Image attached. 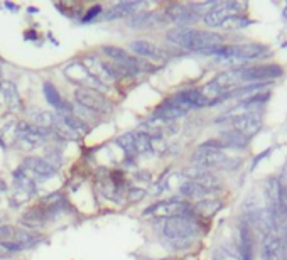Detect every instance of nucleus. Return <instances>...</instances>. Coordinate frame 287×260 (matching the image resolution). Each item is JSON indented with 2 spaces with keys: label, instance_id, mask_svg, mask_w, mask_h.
<instances>
[{
  "label": "nucleus",
  "instance_id": "obj_25",
  "mask_svg": "<svg viewBox=\"0 0 287 260\" xmlns=\"http://www.w3.org/2000/svg\"><path fill=\"white\" fill-rule=\"evenodd\" d=\"M266 198L270 208L272 217H275L277 213V200H279V179L277 178H270L266 182Z\"/></svg>",
  "mask_w": 287,
  "mask_h": 260
},
{
  "label": "nucleus",
  "instance_id": "obj_32",
  "mask_svg": "<svg viewBox=\"0 0 287 260\" xmlns=\"http://www.w3.org/2000/svg\"><path fill=\"white\" fill-rule=\"evenodd\" d=\"M217 260H240V257L236 258L235 255H231L230 252H222V253H220V255L217 257Z\"/></svg>",
  "mask_w": 287,
  "mask_h": 260
},
{
  "label": "nucleus",
  "instance_id": "obj_10",
  "mask_svg": "<svg viewBox=\"0 0 287 260\" xmlns=\"http://www.w3.org/2000/svg\"><path fill=\"white\" fill-rule=\"evenodd\" d=\"M189 213H191L189 204H186L183 201H176V200L156 203L144 211V215H154V217H162V218L181 217V215H189Z\"/></svg>",
  "mask_w": 287,
  "mask_h": 260
},
{
  "label": "nucleus",
  "instance_id": "obj_17",
  "mask_svg": "<svg viewBox=\"0 0 287 260\" xmlns=\"http://www.w3.org/2000/svg\"><path fill=\"white\" fill-rule=\"evenodd\" d=\"M0 103L5 105L10 112H19L22 108V102L17 93V88L10 81H0Z\"/></svg>",
  "mask_w": 287,
  "mask_h": 260
},
{
  "label": "nucleus",
  "instance_id": "obj_21",
  "mask_svg": "<svg viewBox=\"0 0 287 260\" xmlns=\"http://www.w3.org/2000/svg\"><path fill=\"white\" fill-rule=\"evenodd\" d=\"M179 193L186 198H191V200H206V198H209V195H211L209 190L196 184V182H193L189 179L179 186Z\"/></svg>",
  "mask_w": 287,
  "mask_h": 260
},
{
  "label": "nucleus",
  "instance_id": "obj_24",
  "mask_svg": "<svg viewBox=\"0 0 287 260\" xmlns=\"http://www.w3.org/2000/svg\"><path fill=\"white\" fill-rule=\"evenodd\" d=\"M218 142L222 149L223 147H245L248 142V137L242 135L240 132H236V130H230L220 135Z\"/></svg>",
  "mask_w": 287,
  "mask_h": 260
},
{
  "label": "nucleus",
  "instance_id": "obj_19",
  "mask_svg": "<svg viewBox=\"0 0 287 260\" xmlns=\"http://www.w3.org/2000/svg\"><path fill=\"white\" fill-rule=\"evenodd\" d=\"M142 7V2H120L117 5H113L112 9L107 10L102 17V20H113L118 17H124V15H130V14H137V10Z\"/></svg>",
  "mask_w": 287,
  "mask_h": 260
},
{
  "label": "nucleus",
  "instance_id": "obj_6",
  "mask_svg": "<svg viewBox=\"0 0 287 260\" xmlns=\"http://www.w3.org/2000/svg\"><path fill=\"white\" fill-rule=\"evenodd\" d=\"M267 53V48L262 44H231V46H223L214 53V56H220L223 59H258L264 58V54Z\"/></svg>",
  "mask_w": 287,
  "mask_h": 260
},
{
  "label": "nucleus",
  "instance_id": "obj_11",
  "mask_svg": "<svg viewBox=\"0 0 287 260\" xmlns=\"http://www.w3.org/2000/svg\"><path fill=\"white\" fill-rule=\"evenodd\" d=\"M64 75H66V78H69L73 83L83 85V88H86V85H90V88H93V90H98V91L105 88L100 81L93 78V76L90 75V71H88L81 63H73V64L66 66Z\"/></svg>",
  "mask_w": 287,
  "mask_h": 260
},
{
  "label": "nucleus",
  "instance_id": "obj_18",
  "mask_svg": "<svg viewBox=\"0 0 287 260\" xmlns=\"http://www.w3.org/2000/svg\"><path fill=\"white\" fill-rule=\"evenodd\" d=\"M44 95H46V100L49 102L56 110L58 115H69L71 113V105L68 102H64L59 91L56 90V86L51 85V83H44Z\"/></svg>",
  "mask_w": 287,
  "mask_h": 260
},
{
  "label": "nucleus",
  "instance_id": "obj_20",
  "mask_svg": "<svg viewBox=\"0 0 287 260\" xmlns=\"http://www.w3.org/2000/svg\"><path fill=\"white\" fill-rule=\"evenodd\" d=\"M130 49L139 54V56L147 58V59H162L165 56L161 48H157L156 44H152L149 41H132Z\"/></svg>",
  "mask_w": 287,
  "mask_h": 260
},
{
  "label": "nucleus",
  "instance_id": "obj_33",
  "mask_svg": "<svg viewBox=\"0 0 287 260\" xmlns=\"http://www.w3.org/2000/svg\"><path fill=\"white\" fill-rule=\"evenodd\" d=\"M26 37H31V39H34L36 34H34V32H29V34H26Z\"/></svg>",
  "mask_w": 287,
  "mask_h": 260
},
{
  "label": "nucleus",
  "instance_id": "obj_12",
  "mask_svg": "<svg viewBox=\"0 0 287 260\" xmlns=\"http://www.w3.org/2000/svg\"><path fill=\"white\" fill-rule=\"evenodd\" d=\"M103 53L107 54L108 58H112L113 61H117V64L124 66V68L129 69V71H140V69H144V68H147V64L142 63L139 58L130 56L129 53L124 51V49H120V48H115V46H103Z\"/></svg>",
  "mask_w": 287,
  "mask_h": 260
},
{
  "label": "nucleus",
  "instance_id": "obj_23",
  "mask_svg": "<svg viewBox=\"0 0 287 260\" xmlns=\"http://www.w3.org/2000/svg\"><path fill=\"white\" fill-rule=\"evenodd\" d=\"M238 252H240V260H253V239L248 226H242L240 228Z\"/></svg>",
  "mask_w": 287,
  "mask_h": 260
},
{
  "label": "nucleus",
  "instance_id": "obj_3",
  "mask_svg": "<svg viewBox=\"0 0 287 260\" xmlns=\"http://www.w3.org/2000/svg\"><path fill=\"white\" fill-rule=\"evenodd\" d=\"M253 107H255V105L244 103L238 110L233 108V112H228L226 115H223L222 120H230V124L233 125V130L240 132L242 135H245V137L250 139V137L253 134H257V132L260 130V127H262L260 112L252 110Z\"/></svg>",
  "mask_w": 287,
  "mask_h": 260
},
{
  "label": "nucleus",
  "instance_id": "obj_8",
  "mask_svg": "<svg viewBox=\"0 0 287 260\" xmlns=\"http://www.w3.org/2000/svg\"><path fill=\"white\" fill-rule=\"evenodd\" d=\"M75 97H76V102L80 105L93 110V112L107 113V112H112V108H113V105L108 102V98H105L103 93H100L98 90H93V88L81 86L75 91Z\"/></svg>",
  "mask_w": 287,
  "mask_h": 260
},
{
  "label": "nucleus",
  "instance_id": "obj_30",
  "mask_svg": "<svg viewBox=\"0 0 287 260\" xmlns=\"http://www.w3.org/2000/svg\"><path fill=\"white\" fill-rule=\"evenodd\" d=\"M144 196H146L144 190H130L129 191V200L130 201H139V200H142Z\"/></svg>",
  "mask_w": 287,
  "mask_h": 260
},
{
  "label": "nucleus",
  "instance_id": "obj_13",
  "mask_svg": "<svg viewBox=\"0 0 287 260\" xmlns=\"http://www.w3.org/2000/svg\"><path fill=\"white\" fill-rule=\"evenodd\" d=\"M262 260H287V247L280 237L272 233L266 235L262 245Z\"/></svg>",
  "mask_w": 287,
  "mask_h": 260
},
{
  "label": "nucleus",
  "instance_id": "obj_29",
  "mask_svg": "<svg viewBox=\"0 0 287 260\" xmlns=\"http://www.w3.org/2000/svg\"><path fill=\"white\" fill-rule=\"evenodd\" d=\"M100 12H102V7H100V5H97V7H91L90 10H88V14L85 15V17H83V22H88V20L95 19L97 15H100Z\"/></svg>",
  "mask_w": 287,
  "mask_h": 260
},
{
  "label": "nucleus",
  "instance_id": "obj_9",
  "mask_svg": "<svg viewBox=\"0 0 287 260\" xmlns=\"http://www.w3.org/2000/svg\"><path fill=\"white\" fill-rule=\"evenodd\" d=\"M49 130L39 125L27 124V122H17V139L26 144L27 147H37L47 139Z\"/></svg>",
  "mask_w": 287,
  "mask_h": 260
},
{
  "label": "nucleus",
  "instance_id": "obj_15",
  "mask_svg": "<svg viewBox=\"0 0 287 260\" xmlns=\"http://www.w3.org/2000/svg\"><path fill=\"white\" fill-rule=\"evenodd\" d=\"M165 17L168 20H173L176 24H193L200 19V14L196 12L191 5H173L168 12H165Z\"/></svg>",
  "mask_w": 287,
  "mask_h": 260
},
{
  "label": "nucleus",
  "instance_id": "obj_5",
  "mask_svg": "<svg viewBox=\"0 0 287 260\" xmlns=\"http://www.w3.org/2000/svg\"><path fill=\"white\" fill-rule=\"evenodd\" d=\"M247 5L242 2H222V4H214L211 9L205 14V24L209 27H218L228 24L230 20H233L235 17H240V12L245 10Z\"/></svg>",
  "mask_w": 287,
  "mask_h": 260
},
{
  "label": "nucleus",
  "instance_id": "obj_31",
  "mask_svg": "<svg viewBox=\"0 0 287 260\" xmlns=\"http://www.w3.org/2000/svg\"><path fill=\"white\" fill-rule=\"evenodd\" d=\"M14 235V230L10 226H0V240H5Z\"/></svg>",
  "mask_w": 287,
  "mask_h": 260
},
{
  "label": "nucleus",
  "instance_id": "obj_1",
  "mask_svg": "<svg viewBox=\"0 0 287 260\" xmlns=\"http://www.w3.org/2000/svg\"><path fill=\"white\" fill-rule=\"evenodd\" d=\"M168 41L176 46H181L189 51L203 53V54H214L218 49H222L223 37L211 31H200L189 29V27H178L168 32Z\"/></svg>",
  "mask_w": 287,
  "mask_h": 260
},
{
  "label": "nucleus",
  "instance_id": "obj_27",
  "mask_svg": "<svg viewBox=\"0 0 287 260\" xmlns=\"http://www.w3.org/2000/svg\"><path fill=\"white\" fill-rule=\"evenodd\" d=\"M220 206H222V204H220V201L206 200V201H200V203H198L196 206H195V211L198 215H201V217L209 218V217H213V215L218 211Z\"/></svg>",
  "mask_w": 287,
  "mask_h": 260
},
{
  "label": "nucleus",
  "instance_id": "obj_22",
  "mask_svg": "<svg viewBox=\"0 0 287 260\" xmlns=\"http://www.w3.org/2000/svg\"><path fill=\"white\" fill-rule=\"evenodd\" d=\"M24 168L31 169L32 173H36L37 176H41V178H47V176L54 174L53 164L44 159H39V157H27L24 160Z\"/></svg>",
  "mask_w": 287,
  "mask_h": 260
},
{
  "label": "nucleus",
  "instance_id": "obj_16",
  "mask_svg": "<svg viewBox=\"0 0 287 260\" xmlns=\"http://www.w3.org/2000/svg\"><path fill=\"white\" fill-rule=\"evenodd\" d=\"M184 176L189 178V181L196 182V184H200L203 187H206V190L213 191L214 187L220 186V181L214 174L209 173L208 169H201V168H196V166H193V168L186 169L184 171Z\"/></svg>",
  "mask_w": 287,
  "mask_h": 260
},
{
  "label": "nucleus",
  "instance_id": "obj_26",
  "mask_svg": "<svg viewBox=\"0 0 287 260\" xmlns=\"http://www.w3.org/2000/svg\"><path fill=\"white\" fill-rule=\"evenodd\" d=\"M59 119H61L66 125L69 127L71 130H75L76 134H88V125L85 124V122H83L81 119H78V117H75L73 113H69V115H59Z\"/></svg>",
  "mask_w": 287,
  "mask_h": 260
},
{
  "label": "nucleus",
  "instance_id": "obj_4",
  "mask_svg": "<svg viewBox=\"0 0 287 260\" xmlns=\"http://www.w3.org/2000/svg\"><path fill=\"white\" fill-rule=\"evenodd\" d=\"M191 162L196 168L201 169H235L240 164V159L230 157L228 154H225L223 151L218 149L205 147L201 146L200 149H196V152L191 156Z\"/></svg>",
  "mask_w": 287,
  "mask_h": 260
},
{
  "label": "nucleus",
  "instance_id": "obj_7",
  "mask_svg": "<svg viewBox=\"0 0 287 260\" xmlns=\"http://www.w3.org/2000/svg\"><path fill=\"white\" fill-rule=\"evenodd\" d=\"M236 78L238 81H250L252 85H255L257 81H266V80H274L279 78L282 75V68L279 64H258V66H250V68H242L235 69Z\"/></svg>",
  "mask_w": 287,
  "mask_h": 260
},
{
  "label": "nucleus",
  "instance_id": "obj_2",
  "mask_svg": "<svg viewBox=\"0 0 287 260\" xmlns=\"http://www.w3.org/2000/svg\"><path fill=\"white\" fill-rule=\"evenodd\" d=\"M200 233V225L193 215L168 218L164 223V237L178 248L189 247Z\"/></svg>",
  "mask_w": 287,
  "mask_h": 260
},
{
  "label": "nucleus",
  "instance_id": "obj_28",
  "mask_svg": "<svg viewBox=\"0 0 287 260\" xmlns=\"http://www.w3.org/2000/svg\"><path fill=\"white\" fill-rule=\"evenodd\" d=\"M285 217L287 215V184L279 179V200H277V213L275 217Z\"/></svg>",
  "mask_w": 287,
  "mask_h": 260
},
{
  "label": "nucleus",
  "instance_id": "obj_14",
  "mask_svg": "<svg viewBox=\"0 0 287 260\" xmlns=\"http://www.w3.org/2000/svg\"><path fill=\"white\" fill-rule=\"evenodd\" d=\"M168 22V17L164 14L157 12H137L129 19V26L134 29H154L161 27Z\"/></svg>",
  "mask_w": 287,
  "mask_h": 260
}]
</instances>
